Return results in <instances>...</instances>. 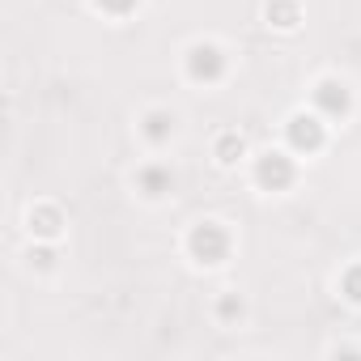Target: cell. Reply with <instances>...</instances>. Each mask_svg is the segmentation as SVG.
<instances>
[{
  "instance_id": "obj_1",
  "label": "cell",
  "mask_w": 361,
  "mask_h": 361,
  "mask_svg": "<svg viewBox=\"0 0 361 361\" xmlns=\"http://www.w3.org/2000/svg\"><path fill=\"white\" fill-rule=\"evenodd\" d=\"M192 247L204 255L200 264H217V259H221V251H226V234L217 230V221H204V226L192 234Z\"/></svg>"
},
{
  "instance_id": "obj_2",
  "label": "cell",
  "mask_w": 361,
  "mask_h": 361,
  "mask_svg": "<svg viewBox=\"0 0 361 361\" xmlns=\"http://www.w3.org/2000/svg\"><path fill=\"white\" fill-rule=\"evenodd\" d=\"M188 64H192V77H217L221 73V51L213 47V43H196L192 47V56H188Z\"/></svg>"
},
{
  "instance_id": "obj_3",
  "label": "cell",
  "mask_w": 361,
  "mask_h": 361,
  "mask_svg": "<svg viewBox=\"0 0 361 361\" xmlns=\"http://www.w3.org/2000/svg\"><path fill=\"white\" fill-rule=\"evenodd\" d=\"M259 178L285 183V178H289V161H285V153H264V161H259Z\"/></svg>"
},
{
  "instance_id": "obj_4",
  "label": "cell",
  "mask_w": 361,
  "mask_h": 361,
  "mask_svg": "<svg viewBox=\"0 0 361 361\" xmlns=\"http://www.w3.org/2000/svg\"><path fill=\"white\" fill-rule=\"evenodd\" d=\"M289 132H293V140H302V145H310V149L319 145V119L293 115V128H289Z\"/></svg>"
},
{
  "instance_id": "obj_5",
  "label": "cell",
  "mask_w": 361,
  "mask_h": 361,
  "mask_svg": "<svg viewBox=\"0 0 361 361\" xmlns=\"http://www.w3.org/2000/svg\"><path fill=\"white\" fill-rule=\"evenodd\" d=\"M145 123H149V128H145V136H149V140H161L166 132H174V115H166V111H153Z\"/></svg>"
},
{
  "instance_id": "obj_6",
  "label": "cell",
  "mask_w": 361,
  "mask_h": 361,
  "mask_svg": "<svg viewBox=\"0 0 361 361\" xmlns=\"http://www.w3.org/2000/svg\"><path fill=\"white\" fill-rule=\"evenodd\" d=\"M319 102H327V106H340V111H344L348 94H344V85H340V81H323V85H319Z\"/></svg>"
},
{
  "instance_id": "obj_7",
  "label": "cell",
  "mask_w": 361,
  "mask_h": 361,
  "mask_svg": "<svg viewBox=\"0 0 361 361\" xmlns=\"http://www.w3.org/2000/svg\"><path fill=\"white\" fill-rule=\"evenodd\" d=\"M140 183H145L149 196H161V188L170 183V174H161V170H145V174H140Z\"/></svg>"
}]
</instances>
